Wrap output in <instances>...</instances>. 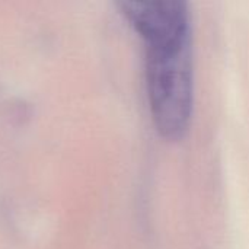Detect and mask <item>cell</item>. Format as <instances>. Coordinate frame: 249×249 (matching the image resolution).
<instances>
[{"mask_svg":"<svg viewBox=\"0 0 249 249\" xmlns=\"http://www.w3.org/2000/svg\"><path fill=\"white\" fill-rule=\"evenodd\" d=\"M146 39V86L158 130L181 137L194 105L191 16H168L140 31Z\"/></svg>","mask_w":249,"mask_h":249,"instance_id":"cell-1","label":"cell"}]
</instances>
